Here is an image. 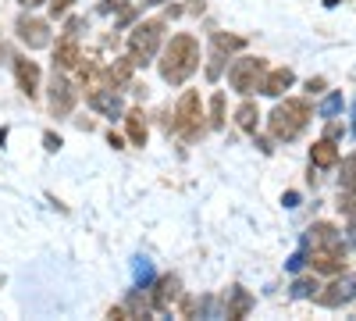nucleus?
Instances as JSON below:
<instances>
[{
	"label": "nucleus",
	"instance_id": "obj_1",
	"mask_svg": "<svg viewBox=\"0 0 356 321\" xmlns=\"http://www.w3.org/2000/svg\"><path fill=\"white\" fill-rule=\"evenodd\" d=\"M157 68H161V79L168 86H182L200 68V43H196V36H189V33L171 36V43L164 47Z\"/></svg>",
	"mask_w": 356,
	"mask_h": 321
},
{
	"label": "nucleus",
	"instance_id": "obj_2",
	"mask_svg": "<svg viewBox=\"0 0 356 321\" xmlns=\"http://www.w3.org/2000/svg\"><path fill=\"white\" fill-rule=\"evenodd\" d=\"M310 118H314V111H310V104H307V100H300V97H285V100L271 111L267 125H271V136H275V139L292 143L296 136H300V132L307 129V122H310Z\"/></svg>",
	"mask_w": 356,
	"mask_h": 321
},
{
	"label": "nucleus",
	"instance_id": "obj_3",
	"mask_svg": "<svg viewBox=\"0 0 356 321\" xmlns=\"http://www.w3.org/2000/svg\"><path fill=\"white\" fill-rule=\"evenodd\" d=\"M168 129H175L182 139H200L203 136V104H200V93L196 90H186L182 97H178V104H175V114L168 118Z\"/></svg>",
	"mask_w": 356,
	"mask_h": 321
},
{
	"label": "nucleus",
	"instance_id": "obj_4",
	"mask_svg": "<svg viewBox=\"0 0 356 321\" xmlns=\"http://www.w3.org/2000/svg\"><path fill=\"white\" fill-rule=\"evenodd\" d=\"M161 40H164V22L161 18H150V22H139L132 33H129V54L136 65H150L157 50H161Z\"/></svg>",
	"mask_w": 356,
	"mask_h": 321
},
{
	"label": "nucleus",
	"instance_id": "obj_5",
	"mask_svg": "<svg viewBox=\"0 0 356 321\" xmlns=\"http://www.w3.org/2000/svg\"><path fill=\"white\" fill-rule=\"evenodd\" d=\"M267 75V65H264V57H239L232 68H228V82H232V90L235 93H253L260 90V82Z\"/></svg>",
	"mask_w": 356,
	"mask_h": 321
},
{
	"label": "nucleus",
	"instance_id": "obj_6",
	"mask_svg": "<svg viewBox=\"0 0 356 321\" xmlns=\"http://www.w3.org/2000/svg\"><path fill=\"white\" fill-rule=\"evenodd\" d=\"M307 260H310L314 275H342L346 272V250H342V243H317Z\"/></svg>",
	"mask_w": 356,
	"mask_h": 321
},
{
	"label": "nucleus",
	"instance_id": "obj_7",
	"mask_svg": "<svg viewBox=\"0 0 356 321\" xmlns=\"http://www.w3.org/2000/svg\"><path fill=\"white\" fill-rule=\"evenodd\" d=\"M75 86L61 75V68H54V79H50V111L54 118H68L72 107H75Z\"/></svg>",
	"mask_w": 356,
	"mask_h": 321
},
{
	"label": "nucleus",
	"instance_id": "obj_8",
	"mask_svg": "<svg viewBox=\"0 0 356 321\" xmlns=\"http://www.w3.org/2000/svg\"><path fill=\"white\" fill-rule=\"evenodd\" d=\"M15 33H18V40H22L29 50H43V47H50V25H47L43 18L22 15V18L15 22Z\"/></svg>",
	"mask_w": 356,
	"mask_h": 321
},
{
	"label": "nucleus",
	"instance_id": "obj_9",
	"mask_svg": "<svg viewBox=\"0 0 356 321\" xmlns=\"http://www.w3.org/2000/svg\"><path fill=\"white\" fill-rule=\"evenodd\" d=\"M349 300H356V279L353 275H346V279H339L332 285H324L321 293H317V304L321 307H342Z\"/></svg>",
	"mask_w": 356,
	"mask_h": 321
},
{
	"label": "nucleus",
	"instance_id": "obj_10",
	"mask_svg": "<svg viewBox=\"0 0 356 321\" xmlns=\"http://www.w3.org/2000/svg\"><path fill=\"white\" fill-rule=\"evenodd\" d=\"M178 300H182V279H178V275H161L157 289H154V311L168 314Z\"/></svg>",
	"mask_w": 356,
	"mask_h": 321
},
{
	"label": "nucleus",
	"instance_id": "obj_11",
	"mask_svg": "<svg viewBox=\"0 0 356 321\" xmlns=\"http://www.w3.org/2000/svg\"><path fill=\"white\" fill-rule=\"evenodd\" d=\"M15 82L29 100H36L40 97V65L29 61V57H15Z\"/></svg>",
	"mask_w": 356,
	"mask_h": 321
},
{
	"label": "nucleus",
	"instance_id": "obj_12",
	"mask_svg": "<svg viewBox=\"0 0 356 321\" xmlns=\"http://www.w3.org/2000/svg\"><path fill=\"white\" fill-rule=\"evenodd\" d=\"M82 61V50H79V33H65L54 47V68H79Z\"/></svg>",
	"mask_w": 356,
	"mask_h": 321
},
{
	"label": "nucleus",
	"instance_id": "obj_13",
	"mask_svg": "<svg viewBox=\"0 0 356 321\" xmlns=\"http://www.w3.org/2000/svg\"><path fill=\"white\" fill-rule=\"evenodd\" d=\"M86 100H89V107H93V111L107 114V118H118V114H125L122 97H118V93L111 90V86H100V90H89V93H86Z\"/></svg>",
	"mask_w": 356,
	"mask_h": 321
},
{
	"label": "nucleus",
	"instance_id": "obj_14",
	"mask_svg": "<svg viewBox=\"0 0 356 321\" xmlns=\"http://www.w3.org/2000/svg\"><path fill=\"white\" fill-rule=\"evenodd\" d=\"M292 82H296L292 68H271V72L264 75V82H260V93H267V97H282Z\"/></svg>",
	"mask_w": 356,
	"mask_h": 321
},
{
	"label": "nucleus",
	"instance_id": "obj_15",
	"mask_svg": "<svg viewBox=\"0 0 356 321\" xmlns=\"http://www.w3.org/2000/svg\"><path fill=\"white\" fill-rule=\"evenodd\" d=\"M310 164H314V168H335V164H339V147H335L332 136L317 139L314 147H310Z\"/></svg>",
	"mask_w": 356,
	"mask_h": 321
},
{
	"label": "nucleus",
	"instance_id": "obj_16",
	"mask_svg": "<svg viewBox=\"0 0 356 321\" xmlns=\"http://www.w3.org/2000/svg\"><path fill=\"white\" fill-rule=\"evenodd\" d=\"M132 68H136L132 54H129V57H118L114 65H107V68H104V79H107V86H111V90H122V86H129V79H132Z\"/></svg>",
	"mask_w": 356,
	"mask_h": 321
},
{
	"label": "nucleus",
	"instance_id": "obj_17",
	"mask_svg": "<svg viewBox=\"0 0 356 321\" xmlns=\"http://www.w3.org/2000/svg\"><path fill=\"white\" fill-rule=\"evenodd\" d=\"M125 129H129V139L136 147H146V136H150V125H146V114L143 107H129L125 111Z\"/></svg>",
	"mask_w": 356,
	"mask_h": 321
},
{
	"label": "nucleus",
	"instance_id": "obj_18",
	"mask_svg": "<svg viewBox=\"0 0 356 321\" xmlns=\"http://www.w3.org/2000/svg\"><path fill=\"white\" fill-rule=\"evenodd\" d=\"M250 311H253V297L246 293L243 285H232V289H228V318L243 321Z\"/></svg>",
	"mask_w": 356,
	"mask_h": 321
},
{
	"label": "nucleus",
	"instance_id": "obj_19",
	"mask_svg": "<svg viewBox=\"0 0 356 321\" xmlns=\"http://www.w3.org/2000/svg\"><path fill=\"white\" fill-rule=\"evenodd\" d=\"M235 125H239L243 132H257V125H260V107H257L253 100L239 104V111H235Z\"/></svg>",
	"mask_w": 356,
	"mask_h": 321
},
{
	"label": "nucleus",
	"instance_id": "obj_20",
	"mask_svg": "<svg viewBox=\"0 0 356 321\" xmlns=\"http://www.w3.org/2000/svg\"><path fill=\"white\" fill-rule=\"evenodd\" d=\"M211 40H214V54H221V57L246 47V40H243V36H228V33H214Z\"/></svg>",
	"mask_w": 356,
	"mask_h": 321
},
{
	"label": "nucleus",
	"instance_id": "obj_21",
	"mask_svg": "<svg viewBox=\"0 0 356 321\" xmlns=\"http://www.w3.org/2000/svg\"><path fill=\"white\" fill-rule=\"evenodd\" d=\"M310 240H314V243H342L339 232H335V225H328V221L310 225Z\"/></svg>",
	"mask_w": 356,
	"mask_h": 321
},
{
	"label": "nucleus",
	"instance_id": "obj_22",
	"mask_svg": "<svg viewBox=\"0 0 356 321\" xmlns=\"http://www.w3.org/2000/svg\"><path fill=\"white\" fill-rule=\"evenodd\" d=\"M228 118H225V93H214L211 97V129H221Z\"/></svg>",
	"mask_w": 356,
	"mask_h": 321
},
{
	"label": "nucleus",
	"instance_id": "obj_23",
	"mask_svg": "<svg viewBox=\"0 0 356 321\" xmlns=\"http://www.w3.org/2000/svg\"><path fill=\"white\" fill-rule=\"evenodd\" d=\"M342 189L346 193H356V154L342 161Z\"/></svg>",
	"mask_w": 356,
	"mask_h": 321
},
{
	"label": "nucleus",
	"instance_id": "obj_24",
	"mask_svg": "<svg viewBox=\"0 0 356 321\" xmlns=\"http://www.w3.org/2000/svg\"><path fill=\"white\" fill-rule=\"evenodd\" d=\"M75 0H50V18H65Z\"/></svg>",
	"mask_w": 356,
	"mask_h": 321
},
{
	"label": "nucleus",
	"instance_id": "obj_25",
	"mask_svg": "<svg viewBox=\"0 0 356 321\" xmlns=\"http://www.w3.org/2000/svg\"><path fill=\"white\" fill-rule=\"evenodd\" d=\"M314 289H317V282H314V279H300V282L292 285V297H310Z\"/></svg>",
	"mask_w": 356,
	"mask_h": 321
},
{
	"label": "nucleus",
	"instance_id": "obj_26",
	"mask_svg": "<svg viewBox=\"0 0 356 321\" xmlns=\"http://www.w3.org/2000/svg\"><path fill=\"white\" fill-rule=\"evenodd\" d=\"M125 8H129V0H104V4H100L104 15H111V11H125Z\"/></svg>",
	"mask_w": 356,
	"mask_h": 321
},
{
	"label": "nucleus",
	"instance_id": "obj_27",
	"mask_svg": "<svg viewBox=\"0 0 356 321\" xmlns=\"http://www.w3.org/2000/svg\"><path fill=\"white\" fill-rule=\"evenodd\" d=\"M339 107H342V97L335 93V97H328V100H324V107H321V111H324V114H335Z\"/></svg>",
	"mask_w": 356,
	"mask_h": 321
},
{
	"label": "nucleus",
	"instance_id": "obj_28",
	"mask_svg": "<svg viewBox=\"0 0 356 321\" xmlns=\"http://www.w3.org/2000/svg\"><path fill=\"white\" fill-rule=\"evenodd\" d=\"M43 143H47V150H61V136H54V132H47Z\"/></svg>",
	"mask_w": 356,
	"mask_h": 321
},
{
	"label": "nucleus",
	"instance_id": "obj_29",
	"mask_svg": "<svg viewBox=\"0 0 356 321\" xmlns=\"http://www.w3.org/2000/svg\"><path fill=\"white\" fill-rule=\"evenodd\" d=\"M107 143H111V147H114V150H122V147H125V139H122V136H118L114 129L107 132Z\"/></svg>",
	"mask_w": 356,
	"mask_h": 321
},
{
	"label": "nucleus",
	"instance_id": "obj_30",
	"mask_svg": "<svg viewBox=\"0 0 356 321\" xmlns=\"http://www.w3.org/2000/svg\"><path fill=\"white\" fill-rule=\"evenodd\" d=\"M307 90H310V93H321V90H324V79H310Z\"/></svg>",
	"mask_w": 356,
	"mask_h": 321
},
{
	"label": "nucleus",
	"instance_id": "obj_31",
	"mask_svg": "<svg viewBox=\"0 0 356 321\" xmlns=\"http://www.w3.org/2000/svg\"><path fill=\"white\" fill-rule=\"evenodd\" d=\"M18 4H22L25 11H33V8H40V4H47V0H18Z\"/></svg>",
	"mask_w": 356,
	"mask_h": 321
},
{
	"label": "nucleus",
	"instance_id": "obj_32",
	"mask_svg": "<svg viewBox=\"0 0 356 321\" xmlns=\"http://www.w3.org/2000/svg\"><path fill=\"white\" fill-rule=\"evenodd\" d=\"M189 11L193 15H203V0H189Z\"/></svg>",
	"mask_w": 356,
	"mask_h": 321
},
{
	"label": "nucleus",
	"instance_id": "obj_33",
	"mask_svg": "<svg viewBox=\"0 0 356 321\" xmlns=\"http://www.w3.org/2000/svg\"><path fill=\"white\" fill-rule=\"evenodd\" d=\"M349 243L356 246V214H353V221H349Z\"/></svg>",
	"mask_w": 356,
	"mask_h": 321
},
{
	"label": "nucleus",
	"instance_id": "obj_34",
	"mask_svg": "<svg viewBox=\"0 0 356 321\" xmlns=\"http://www.w3.org/2000/svg\"><path fill=\"white\" fill-rule=\"evenodd\" d=\"M143 8H154V4H164V0H139Z\"/></svg>",
	"mask_w": 356,
	"mask_h": 321
}]
</instances>
